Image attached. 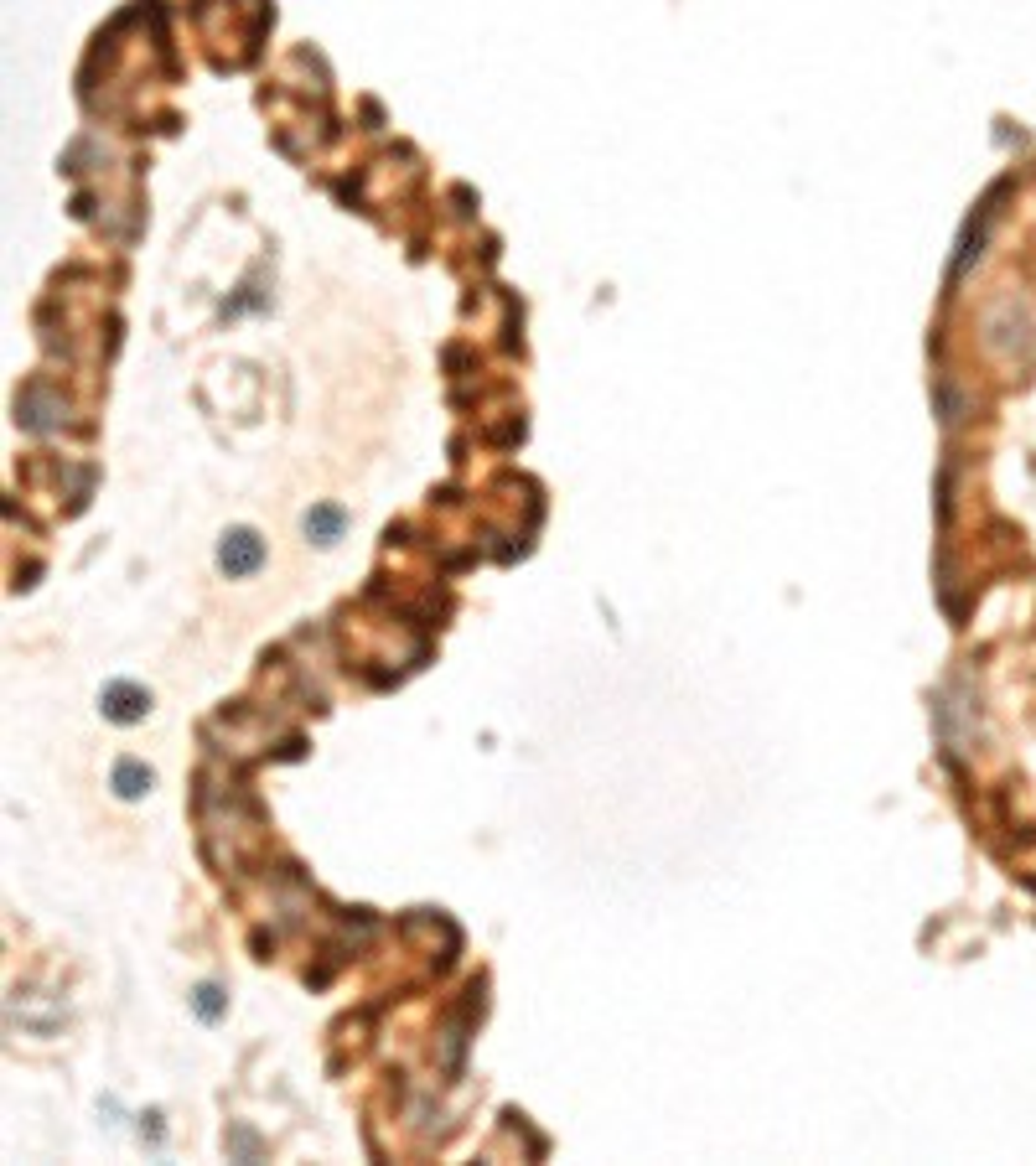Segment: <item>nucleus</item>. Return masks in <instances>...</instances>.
<instances>
[{
    "label": "nucleus",
    "mask_w": 1036,
    "mask_h": 1166,
    "mask_svg": "<svg viewBox=\"0 0 1036 1166\" xmlns=\"http://www.w3.org/2000/svg\"><path fill=\"white\" fill-rule=\"evenodd\" d=\"M145 788H151V768H141V762H119L114 768V794L119 799H141Z\"/></svg>",
    "instance_id": "nucleus-3"
},
{
    "label": "nucleus",
    "mask_w": 1036,
    "mask_h": 1166,
    "mask_svg": "<svg viewBox=\"0 0 1036 1166\" xmlns=\"http://www.w3.org/2000/svg\"><path fill=\"white\" fill-rule=\"evenodd\" d=\"M337 524H342V519L332 514V508H327V514H317V519H306V529H317V534H327V540H332V534H337Z\"/></svg>",
    "instance_id": "nucleus-4"
},
{
    "label": "nucleus",
    "mask_w": 1036,
    "mask_h": 1166,
    "mask_svg": "<svg viewBox=\"0 0 1036 1166\" xmlns=\"http://www.w3.org/2000/svg\"><path fill=\"white\" fill-rule=\"evenodd\" d=\"M260 560H265V545H260V534H254V529H229V534H223L218 565L229 576H254V571H260Z\"/></svg>",
    "instance_id": "nucleus-1"
},
{
    "label": "nucleus",
    "mask_w": 1036,
    "mask_h": 1166,
    "mask_svg": "<svg viewBox=\"0 0 1036 1166\" xmlns=\"http://www.w3.org/2000/svg\"><path fill=\"white\" fill-rule=\"evenodd\" d=\"M198 1011L207 1016V1022L218 1016V991H213V985H203V991H198Z\"/></svg>",
    "instance_id": "nucleus-5"
},
{
    "label": "nucleus",
    "mask_w": 1036,
    "mask_h": 1166,
    "mask_svg": "<svg viewBox=\"0 0 1036 1166\" xmlns=\"http://www.w3.org/2000/svg\"><path fill=\"white\" fill-rule=\"evenodd\" d=\"M99 706H104V715H110V721L135 726V721H145V710H151V695H145L141 684H110Z\"/></svg>",
    "instance_id": "nucleus-2"
}]
</instances>
